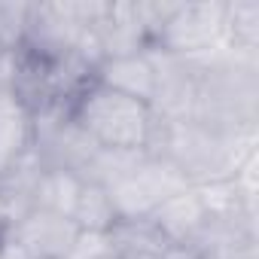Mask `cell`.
<instances>
[{
    "label": "cell",
    "instance_id": "cell-6",
    "mask_svg": "<svg viewBox=\"0 0 259 259\" xmlns=\"http://www.w3.org/2000/svg\"><path fill=\"white\" fill-rule=\"evenodd\" d=\"M76 235L79 229L70 217L49 213L40 207H34L25 220H19L7 232V238L19 244L31 259H67Z\"/></svg>",
    "mask_w": 259,
    "mask_h": 259
},
{
    "label": "cell",
    "instance_id": "cell-12",
    "mask_svg": "<svg viewBox=\"0 0 259 259\" xmlns=\"http://www.w3.org/2000/svg\"><path fill=\"white\" fill-rule=\"evenodd\" d=\"M223 43L229 49L259 55V0H226Z\"/></svg>",
    "mask_w": 259,
    "mask_h": 259
},
{
    "label": "cell",
    "instance_id": "cell-18",
    "mask_svg": "<svg viewBox=\"0 0 259 259\" xmlns=\"http://www.w3.org/2000/svg\"><path fill=\"white\" fill-rule=\"evenodd\" d=\"M217 259H259V241L241 244V247H235V250H226V253L217 256Z\"/></svg>",
    "mask_w": 259,
    "mask_h": 259
},
{
    "label": "cell",
    "instance_id": "cell-11",
    "mask_svg": "<svg viewBox=\"0 0 259 259\" xmlns=\"http://www.w3.org/2000/svg\"><path fill=\"white\" fill-rule=\"evenodd\" d=\"M79 189H82V180L76 174L61 171V168H40L34 180V207L70 217Z\"/></svg>",
    "mask_w": 259,
    "mask_h": 259
},
{
    "label": "cell",
    "instance_id": "cell-20",
    "mask_svg": "<svg viewBox=\"0 0 259 259\" xmlns=\"http://www.w3.org/2000/svg\"><path fill=\"white\" fill-rule=\"evenodd\" d=\"M107 259H113V256H107Z\"/></svg>",
    "mask_w": 259,
    "mask_h": 259
},
{
    "label": "cell",
    "instance_id": "cell-2",
    "mask_svg": "<svg viewBox=\"0 0 259 259\" xmlns=\"http://www.w3.org/2000/svg\"><path fill=\"white\" fill-rule=\"evenodd\" d=\"M70 116L98 147L110 150H144L156 122L147 101L125 98L98 82H89L79 92V98L70 104Z\"/></svg>",
    "mask_w": 259,
    "mask_h": 259
},
{
    "label": "cell",
    "instance_id": "cell-4",
    "mask_svg": "<svg viewBox=\"0 0 259 259\" xmlns=\"http://www.w3.org/2000/svg\"><path fill=\"white\" fill-rule=\"evenodd\" d=\"M192 183L186 180V174L171 162V159H150L122 183H116L110 189L113 204L119 220H138V217H150L165 198L189 189Z\"/></svg>",
    "mask_w": 259,
    "mask_h": 259
},
{
    "label": "cell",
    "instance_id": "cell-14",
    "mask_svg": "<svg viewBox=\"0 0 259 259\" xmlns=\"http://www.w3.org/2000/svg\"><path fill=\"white\" fill-rule=\"evenodd\" d=\"M144 162H147L144 150H110V147H101L95 162H92V168H89V174H85V180L113 189L125 177H132Z\"/></svg>",
    "mask_w": 259,
    "mask_h": 259
},
{
    "label": "cell",
    "instance_id": "cell-8",
    "mask_svg": "<svg viewBox=\"0 0 259 259\" xmlns=\"http://www.w3.org/2000/svg\"><path fill=\"white\" fill-rule=\"evenodd\" d=\"M31 156V113L13 92H0V177Z\"/></svg>",
    "mask_w": 259,
    "mask_h": 259
},
{
    "label": "cell",
    "instance_id": "cell-13",
    "mask_svg": "<svg viewBox=\"0 0 259 259\" xmlns=\"http://www.w3.org/2000/svg\"><path fill=\"white\" fill-rule=\"evenodd\" d=\"M70 220L76 223L79 232H110L113 223L119 220L110 189L101 186V183L82 180V189H79V195H76V204H73Z\"/></svg>",
    "mask_w": 259,
    "mask_h": 259
},
{
    "label": "cell",
    "instance_id": "cell-1",
    "mask_svg": "<svg viewBox=\"0 0 259 259\" xmlns=\"http://www.w3.org/2000/svg\"><path fill=\"white\" fill-rule=\"evenodd\" d=\"M144 153L150 159H171L192 186L232 177L241 162L256 156V125L217 132L201 122H165L156 116Z\"/></svg>",
    "mask_w": 259,
    "mask_h": 259
},
{
    "label": "cell",
    "instance_id": "cell-15",
    "mask_svg": "<svg viewBox=\"0 0 259 259\" xmlns=\"http://www.w3.org/2000/svg\"><path fill=\"white\" fill-rule=\"evenodd\" d=\"M28 4H0V52H10L22 46Z\"/></svg>",
    "mask_w": 259,
    "mask_h": 259
},
{
    "label": "cell",
    "instance_id": "cell-7",
    "mask_svg": "<svg viewBox=\"0 0 259 259\" xmlns=\"http://www.w3.org/2000/svg\"><path fill=\"white\" fill-rule=\"evenodd\" d=\"M95 82L104 89H113L125 98L135 101H153L156 89V70L150 61V52H135V55H116L104 58L95 67Z\"/></svg>",
    "mask_w": 259,
    "mask_h": 259
},
{
    "label": "cell",
    "instance_id": "cell-10",
    "mask_svg": "<svg viewBox=\"0 0 259 259\" xmlns=\"http://www.w3.org/2000/svg\"><path fill=\"white\" fill-rule=\"evenodd\" d=\"M107 235L113 259H162V253L168 250V238L156 229L150 217L116 220Z\"/></svg>",
    "mask_w": 259,
    "mask_h": 259
},
{
    "label": "cell",
    "instance_id": "cell-5",
    "mask_svg": "<svg viewBox=\"0 0 259 259\" xmlns=\"http://www.w3.org/2000/svg\"><path fill=\"white\" fill-rule=\"evenodd\" d=\"M85 28L79 25L73 13V0L64 4H28L25 31H22V49L43 61H58L76 52Z\"/></svg>",
    "mask_w": 259,
    "mask_h": 259
},
{
    "label": "cell",
    "instance_id": "cell-9",
    "mask_svg": "<svg viewBox=\"0 0 259 259\" xmlns=\"http://www.w3.org/2000/svg\"><path fill=\"white\" fill-rule=\"evenodd\" d=\"M150 220H153L156 229L168 238V244H186V241L201 229V223L207 220V213H204V204H201L195 186H189V189H183V192L165 198V201L150 213Z\"/></svg>",
    "mask_w": 259,
    "mask_h": 259
},
{
    "label": "cell",
    "instance_id": "cell-19",
    "mask_svg": "<svg viewBox=\"0 0 259 259\" xmlns=\"http://www.w3.org/2000/svg\"><path fill=\"white\" fill-rule=\"evenodd\" d=\"M0 259H31L19 244H13L10 238H4V241H0Z\"/></svg>",
    "mask_w": 259,
    "mask_h": 259
},
{
    "label": "cell",
    "instance_id": "cell-17",
    "mask_svg": "<svg viewBox=\"0 0 259 259\" xmlns=\"http://www.w3.org/2000/svg\"><path fill=\"white\" fill-rule=\"evenodd\" d=\"M162 259H204V253H198L192 244H168Z\"/></svg>",
    "mask_w": 259,
    "mask_h": 259
},
{
    "label": "cell",
    "instance_id": "cell-3",
    "mask_svg": "<svg viewBox=\"0 0 259 259\" xmlns=\"http://www.w3.org/2000/svg\"><path fill=\"white\" fill-rule=\"evenodd\" d=\"M223 13H226V0H186V4H177L168 22L162 25L153 49L192 58L217 46H226Z\"/></svg>",
    "mask_w": 259,
    "mask_h": 259
},
{
    "label": "cell",
    "instance_id": "cell-16",
    "mask_svg": "<svg viewBox=\"0 0 259 259\" xmlns=\"http://www.w3.org/2000/svg\"><path fill=\"white\" fill-rule=\"evenodd\" d=\"M107 256H113L107 232H79L67 259H107Z\"/></svg>",
    "mask_w": 259,
    "mask_h": 259
}]
</instances>
